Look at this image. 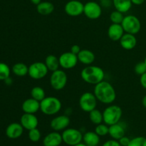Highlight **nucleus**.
<instances>
[{
  "label": "nucleus",
  "mask_w": 146,
  "mask_h": 146,
  "mask_svg": "<svg viewBox=\"0 0 146 146\" xmlns=\"http://www.w3.org/2000/svg\"><path fill=\"white\" fill-rule=\"evenodd\" d=\"M74 146H87L86 145L85 143H80L77 144V145H74Z\"/></svg>",
  "instance_id": "44"
},
{
  "label": "nucleus",
  "mask_w": 146,
  "mask_h": 146,
  "mask_svg": "<svg viewBox=\"0 0 146 146\" xmlns=\"http://www.w3.org/2000/svg\"><path fill=\"white\" fill-rule=\"evenodd\" d=\"M113 4L115 10H118L123 14L128 12L133 5L131 0H113Z\"/></svg>",
  "instance_id": "24"
},
{
  "label": "nucleus",
  "mask_w": 146,
  "mask_h": 146,
  "mask_svg": "<svg viewBox=\"0 0 146 146\" xmlns=\"http://www.w3.org/2000/svg\"><path fill=\"white\" fill-rule=\"evenodd\" d=\"M84 14L89 19H98L102 14V7L96 1H88L84 4Z\"/></svg>",
  "instance_id": "10"
},
{
  "label": "nucleus",
  "mask_w": 146,
  "mask_h": 146,
  "mask_svg": "<svg viewBox=\"0 0 146 146\" xmlns=\"http://www.w3.org/2000/svg\"><path fill=\"white\" fill-rule=\"evenodd\" d=\"M108 134L114 140L118 141L120 138L124 136L125 134V128L121 123H117L109 126V132Z\"/></svg>",
  "instance_id": "20"
},
{
  "label": "nucleus",
  "mask_w": 146,
  "mask_h": 146,
  "mask_svg": "<svg viewBox=\"0 0 146 146\" xmlns=\"http://www.w3.org/2000/svg\"><path fill=\"white\" fill-rule=\"evenodd\" d=\"M134 71L138 75L141 76L146 73V64L144 61L138 62L134 67Z\"/></svg>",
  "instance_id": "34"
},
{
  "label": "nucleus",
  "mask_w": 146,
  "mask_h": 146,
  "mask_svg": "<svg viewBox=\"0 0 146 146\" xmlns=\"http://www.w3.org/2000/svg\"><path fill=\"white\" fill-rule=\"evenodd\" d=\"M60 66L63 69H72L78 62V56L71 51L63 53L58 57Z\"/></svg>",
  "instance_id": "11"
},
{
  "label": "nucleus",
  "mask_w": 146,
  "mask_h": 146,
  "mask_svg": "<svg viewBox=\"0 0 146 146\" xmlns=\"http://www.w3.org/2000/svg\"><path fill=\"white\" fill-rule=\"evenodd\" d=\"M128 146H146V138L138 136L131 139Z\"/></svg>",
  "instance_id": "33"
},
{
  "label": "nucleus",
  "mask_w": 146,
  "mask_h": 146,
  "mask_svg": "<svg viewBox=\"0 0 146 146\" xmlns=\"http://www.w3.org/2000/svg\"><path fill=\"white\" fill-rule=\"evenodd\" d=\"M77 56L80 63L86 66L91 65L96 59L95 54L88 49H81Z\"/></svg>",
  "instance_id": "21"
},
{
  "label": "nucleus",
  "mask_w": 146,
  "mask_h": 146,
  "mask_svg": "<svg viewBox=\"0 0 146 146\" xmlns=\"http://www.w3.org/2000/svg\"><path fill=\"white\" fill-rule=\"evenodd\" d=\"M125 33L131 34H137L141 29V23L139 19L134 15H127L124 17L121 23Z\"/></svg>",
  "instance_id": "6"
},
{
  "label": "nucleus",
  "mask_w": 146,
  "mask_h": 146,
  "mask_svg": "<svg viewBox=\"0 0 146 146\" xmlns=\"http://www.w3.org/2000/svg\"><path fill=\"white\" fill-rule=\"evenodd\" d=\"M144 62H145V64H146V56H145V59H144Z\"/></svg>",
  "instance_id": "45"
},
{
  "label": "nucleus",
  "mask_w": 146,
  "mask_h": 146,
  "mask_svg": "<svg viewBox=\"0 0 146 146\" xmlns=\"http://www.w3.org/2000/svg\"><path fill=\"white\" fill-rule=\"evenodd\" d=\"M95 131L99 136H105L108 135L109 132V126L106 123H100L96 125L95 128Z\"/></svg>",
  "instance_id": "31"
},
{
  "label": "nucleus",
  "mask_w": 146,
  "mask_h": 146,
  "mask_svg": "<svg viewBox=\"0 0 146 146\" xmlns=\"http://www.w3.org/2000/svg\"><path fill=\"white\" fill-rule=\"evenodd\" d=\"M21 109L25 113L35 114L40 110V102L31 97L22 103Z\"/></svg>",
  "instance_id": "18"
},
{
  "label": "nucleus",
  "mask_w": 146,
  "mask_h": 146,
  "mask_svg": "<svg viewBox=\"0 0 146 146\" xmlns=\"http://www.w3.org/2000/svg\"><path fill=\"white\" fill-rule=\"evenodd\" d=\"M123 115L122 108L117 105H110L103 111L104 123L108 126L119 123Z\"/></svg>",
  "instance_id": "4"
},
{
  "label": "nucleus",
  "mask_w": 146,
  "mask_h": 146,
  "mask_svg": "<svg viewBox=\"0 0 146 146\" xmlns=\"http://www.w3.org/2000/svg\"><path fill=\"white\" fill-rule=\"evenodd\" d=\"M62 108L61 101L54 96H46L40 101V111L46 115H54Z\"/></svg>",
  "instance_id": "3"
},
{
  "label": "nucleus",
  "mask_w": 146,
  "mask_h": 146,
  "mask_svg": "<svg viewBox=\"0 0 146 146\" xmlns=\"http://www.w3.org/2000/svg\"><path fill=\"white\" fill-rule=\"evenodd\" d=\"M145 1V0H131V2H132V4H134V5L139 6L143 4Z\"/></svg>",
  "instance_id": "40"
},
{
  "label": "nucleus",
  "mask_w": 146,
  "mask_h": 146,
  "mask_svg": "<svg viewBox=\"0 0 146 146\" xmlns=\"http://www.w3.org/2000/svg\"><path fill=\"white\" fill-rule=\"evenodd\" d=\"M96 97L95 96L94 93L85 92L79 98V106L82 111L84 112L89 113L94 109L96 108L97 106Z\"/></svg>",
  "instance_id": "8"
},
{
  "label": "nucleus",
  "mask_w": 146,
  "mask_h": 146,
  "mask_svg": "<svg viewBox=\"0 0 146 146\" xmlns=\"http://www.w3.org/2000/svg\"><path fill=\"white\" fill-rule=\"evenodd\" d=\"M4 81H5V83L7 84V85H11V83H12V80L11 79V78H10V77H9L8 78H7V79H6Z\"/></svg>",
  "instance_id": "42"
},
{
  "label": "nucleus",
  "mask_w": 146,
  "mask_h": 146,
  "mask_svg": "<svg viewBox=\"0 0 146 146\" xmlns=\"http://www.w3.org/2000/svg\"><path fill=\"white\" fill-rule=\"evenodd\" d=\"M28 136L30 141L34 143H36L39 141V140L41 139V134L39 130L36 128L29 131Z\"/></svg>",
  "instance_id": "32"
},
{
  "label": "nucleus",
  "mask_w": 146,
  "mask_h": 146,
  "mask_svg": "<svg viewBox=\"0 0 146 146\" xmlns=\"http://www.w3.org/2000/svg\"><path fill=\"white\" fill-rule=\"evenodd\" d=\"M63 142L66 145L74 146L81 143L83 141V134L81 131L76 128H68L63 131L62 134Z\"/></svg>",
  "instance_id": "7"
},
{
  "label": "nucleus",
  "mask_w": 146,
  "mask_h": 146,
  "mask_svg": "<svg viewBox=\"0 0 146 146\" xmlns=\"http://www.w3.org/2000/svg\"><path fill=\"white\" fill-rule=\"evenodd\" d=\"M48 71L45 63L36 61L29 66L28 75L34 80H41L46 76Z\"/></svg>",
  "instance_id": "9"
},
{
  "label": "nucleus",
  "mask_w": 146,
  "mask_h": 146,
  "mask_svg": "<svg viewBox=\"0 0 146 146\" xmlns=\"http://www.w3.org/2000/svg\"><path fill=\"white\" fill-rule=\"evenodd\" d=\"M142 104L144 108H146V95L144 96V97L142 99Z\"/></svg>",
  "instance_id": "43"
},
{
  "label": "nucleus",
  "mask_w": 146,
  "mask_h": 146,
  "mask_svg": "<svg viewBox=\"0 0 146 146\" xmlns=\"http://www.w3.org/2000/svg\"><path fill=\"white\" fill-rule=\"evenodd\" d=\"M94 94L98 101L107 105L113 104L116 98V92L114 87L112 84L104 80L96 84Z\"/></svg>",
  "instance_id": "1"
},
{
  "label": "nucleus",
  "mask_w": 146,
  "mask_h": 146,
  "mask_svg": "<svg viewBox=\"0 0 146 146\" xmlns=\"http://www.w3.org/2000/svg\"><path fill=\"white\" fill-rule=\"evenodd\" d=\"M11 71L15 76L23 77L28 74L29 66L24 63H17L12 66Z\"/></svg>",
  "instance_id": "26"
},
{
  "label": "nucleus",
  "mask_w": 146,
  "mask_h": 146,
  "mask_svg": "<svg viewBox=\"0 0 146 146\" xmlns=\"http://www.w3.org/2000/svg\"><path fill=\"white\" fill-rule=\"evenodd\" d=\"M20 123L21 124L24 129L30 131L38 127V120L35 114L24 113L20 118Z\"/></svg>",
  "instance_id": "14"
},
{
  "label": "nucleus",
  "mask_w": 146,
  "mask_h": 146,
  "mask_svg": "<svg viewBox=\"0 0 146 146\" xmlns=\"http://www.w3.org/2000/svg\"><path fill=\"white\" fill-rule=\"evenodd\" d=\"M81 77L83 81L87 84L96 85L104 81L105 73L101 67L89 65L83 68L81 72Z\"/></svg>",
  "instance_id": "2"
},
{
  "label": "nucleus",
  "mask_w": 146,
  "mask_h": 146,
  "mask_svg": "<svg viewBox=\"0 0 146 146\" xmlns=\"http://www.w3.org/2000/svg\"><path fill=\"white\" fill-rule=\"evenodd\" d=\"M130 141H131V139L128 137L125 136V135H124V136H123L122 138L118 140V142H119L120 145L121 146H128L129 145Z\"/></svg>",
  "instance_id": "35"
},
{
  "label": "nucleus",
  "mask_w": 146,
  "mask_h": 146,
  "mask_svg": "<svg viewBox=\"0 0 146 146\" xmlns=\"http://www.w3.org/2000/svg\"><path fill=\"white\" fill-rule=\"evenodd\" d=\"M100 1H101V0H100Z\"/></svg>",
  "instance_id": "47"
},
{
  "label": "nucleus",
  "mask_w": 146,
  "mask_h": 146,
  "mask_svg": "<svg viewBox=\"0 0 146 146\" xmlns=\"http://www.w3.org/2000/svg\"><path fill=\"white\" fill-rule=\"evenodd\" d=\"M140 83H141V86L146 90V73L141 76V78H140Z\"/></svg>",
  "instance_id": "38"
},
{
  "label": "nucleus",
  "mask_w": 146,
  "mask_h": 146,
  "mask_svg": "<svg viewBox=\"0 0 146 146\" xmlns=\"http://www.w3.org/2000/svg\"><path fill=\"white\" fill-rule=\"evenodd\" d=\"M124 17L125 16L123 15V13L121 12L118 10H115V11H112L110 14V20L112 22V24H121L124 19Z\"/></svg>",
  "instance_id": "30"
},
{
  "label": "nucleus",
  "mask_w": 146,
  "mask_h": 146,
  "mask_svg": "<svg viewBox=\"0 0 146 146\" xmlns=\"http://www.w3.org/2000/svg\"><path fill=\"white\" fill-rule=\"evenodd\" d=\"M124 34L123 28L120 24H111L108 29V36L111 41H119Z\"/></svg>",
  "instance_id": "16"
},
{
  "label": "nucleus",
  "mask_w": 146,
  "mask_h": 146,
  "mask_svg": "<svg viewBox=\"0 0 146 146\" xmlns=\"http://www.w3.org/2000/svg\"><path fill=\"white\" fill-rule=\"evenodd\" d=\"M62 135L57 131H53L47 134L43 139L44 146H58L62 143Z\"/></svg>",
  "instance_id": "17"
},
{
  "label": "nucleus",
  "mask_w": 146,
  "mask_h": 146,
  "mask_svg": "<svg viewBox=\"0 0 146 146\" xmlns=\"http://www.w3.org/2000/svg\"><path fill=\"white\" fill-rule=\"evenodd\" d=\"M30 1H31L33 4L38 5L40 2H41V0H30Z\"/></svg>",
  "instance_id": "41"
},
{
  "label": "nucleus",
  "mask_w": 146,
  "mask_h": 146,
  "mask_svg": "<svg viewBox=\"0 0 146 146\" xmlns=\"http://www.w3.org/2000/svg\"><path fill=\"white\" fill-rule=\"evenodd\" d=\"M121 47L125 50H132L136 46L137 38L134 34L125 33L119 41Z\"/></svg>",
  "instance_id": "19"
},
{
  "label": "nucleus",
  "mask_w": 146,
  "mask_h": 146,
  "mask_svg": "<svg viewBox=\"0 0 146 146\" xmlns=\"http://www.w3.org/2000/svg\"><path fill=\"white\" fill-rule=\"evenodd\" d=\"M58 146H61V145H58Z\"/></svg>",
  "instance_id": "46"
},
{
  "label": "nucleus",
  "mask_w": 146,
  "mask_h": 146,
  "mask_svg": "<svg viewBox=\"0 0 146 146\" xmlns=\"http://www.w3.org/2000/svg\"><path fill=\"white\" fill-rule=\"evenodd\" d=\"M81 48H80V46L78 45H77V44H74V45H73L71 47V52H72L73 54H76V55H78V53L81 51Z\"/></svg>",
  "instance_id": "37"
},
{
  "label": "nucleus",
  "mask_w": 146,
  "mask_h": 146,
  "mask_svg": "<svg viewBox=\"0 0 146 146\" xmlns=\"http://www.w3.org/2000/svg\"><path fill=\"white\" fill-rule=\"evenodd\" d=\"M67 81L68 76L64 70L58 69L51 72L50 76V85L55 91H61L65 88Z\"/></svg>",
  "instance_id": "5"
},
{
  "label": "nucleus",
  "mask_w": 146,
  "mask_h": 146,
  "mask_svg": "<svg viewBox=\"0 0 146 146\" xmlns=\"http://www.w3.org/2000/svg\"><path fill=\"white\" fill-rule=\"evenodd\" d=\"M11 69L7 64L0 62V81H5L10 77Z\"/></svg>",
  "instance_id": "29"
},
{
  "label": "nucleus",
  "mask_w": 146,
  "mask_h": 146,
  "mask_svg": "<svg viewBox=\"0 0 146 146\" xmlns=\"http://www.w3.org/2000/svg\"><path fill=\"white\" fill-rule=\"evenodd\" d=\"M24 130L20 123H11L6 128V135L10 139H17L22 135Z\"/></svg>",
  "instance_id": "15"
},
{
  "label": "nucleus",
  "mask_w": 146,
  "mask_h": 146,
  "mask_svg": "<svg viewBox=\"0 0 146 146\" xmlns=\"http://www.w3.org/2000/svg\"><path fill=\"white\" fill-rule=\"evenodd\" d=\"M36 11L42 16L49 15L54 11V5L50 1H41L36 5Z\"/></svg>",
  "instance_id": "23"
},
{
  "label": "nucleus",
  "mask_w": 146,
  "mask_h": 146,
  "mask_svg": "<svg viewBox=\"0 0 146 146\" xmlns=\"http://www.w3.org/2000/svg\"><path fill=\"white\" fill-rule=\"evenodd\" d=\"M31 97L40 102L46 97V92L42 87L35 86L31 88Z\"/></svg>",
  "instance_id": "28"
},
{
  "label": "nucleus",
  "mask_w": 146,
  "mask_h": 146,
  "mask_svg": "<svg viewBox=\"0 0 146 146\" xmlns=\"http://www.w3.org/2000/svg\"><path fill=\"white\" fill-rule=\"evenodd\" d=\"M44 63L49 71L53 72V71L59 69V59L55 55L50 54V55L47 56L46 58H45Z\"/></svg>",
  "instance_id": "25"
},
{
  "label": "nucleus",
  "mask_w": 146,
  "mask_h": 146,
  "mask_svg": "<svg viewBox=\"0 0 146 146\" xmlns=\"http://www.w3.org/2000/svg\"><path fill=\"white\" fill-rule=\"evenodd\" d=\"M100 4L101 5V7L107 8V7H110L111 4H113V1H111V0H101Z\"/></svg>",
  "instance_id": "39"
},
{
  "label": "nucleus",
  "mask_w": 146,
  "mask_h": 146,
  "mask_svg": "<svg viewBox=\"0 0 146 146\" xmlns=\"http://www.w3.org/2000/svg\"><path fill=\"white\" fill-rule=\"evenodd\" d=\"M84 4L78 0H71L65 4L64 11L67 15L72 17H78L84 14Z\"/></svg>",
  "instance_id": "12"
},
{
  "label": "nucleus",
  "mask_w": 146,
  "mask_h": 146,
  "mask_svg": "<svg viewBox=\"0 0 146 146\" xmlns=\"http://www.w3.org/2000/svg\"><path fill=\"white\" fill-rule=\"evenodd\" d=\"M83 141L87 146H97L100 143V136L95 131H88L83 135Z\"/></svg>",
  "instance_id": "22"
},
{
  "label": "nucleus",
  "mask_w": 146,
  "mask_h": 146,
  "mask_svg": "<svg viewBox=\"0 0 146 146\" xmlns=\"http://www.w3.org/2000/svg\"><path fill=\"white\" fill-rule=\"evenodd\" d=\"M89 115V119L92 123L94 125H98L100 123H102L104 122V117H103V112H101L100 110L95 108L91 112L88 113Z\"/></svg>",
  "instance_id": "27"
},
{
  "label": "nucleus",
  "mask_w": 146,
  "mask_h": 146,
  "mask_svg": "<svg viewBox=\"0 0 146 146\" xmlns=\"http://www.w3.org/2000/svg\"><path fill=\"white\" fill-rule=\"evenodd\" d=\"M102 146H121L120 145L118 141H116V140H108V141H106L104 144H103Z\"/></svg>",
  "instance_id": "36"
},
{
  "label": "nucleus",
  "mask_w": 146,
  "mask_h": 146,
  "mask_svg": "<svg viewBox=\"0 0 146 146\" xmlns=\"http://www.w3.org/2000/svg\"><path fill=\"white\" fill-rule=\"evenodd\" d=\"M70 118L68 115H61L53 118L50 122V126L54 131H64L70 125Z\"/></svg>",
  "instance_id": "13"
}]
</instances>
